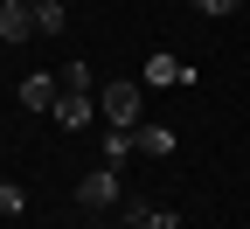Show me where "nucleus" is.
<instances>
[{
  "mask_svg": "<svg viewBox=\"0 0 250 229\" xmlns=\"http://www.w3.org/2000/svg\"><path fill=\"white\" fill-rule=\"evenodd\" d=\"M98 111H104V125L132 132V125H139V111H146V83H139V77H118V83H104V90H98Z\"/></svg>",
  "mask_w": 250,
  "mask_h": 229,
  "instance_id": "1",
  "label": "nucleus"
},
{
  "mask_svg": "<svg viewBox=\"0 0 250 229\" xmlns=\"http://www.w3.org/2000/svg\"><path fill=\"white\" fill-rule=\"evenodd\" d=\"M77 202H83V208H111V202H118V167H90V174L77 181Z\"/></svg>",
  "mask_w": 250,
  "mask_h": 229,
  "instance_id": "2",
  "label": "nucleus"
},
{
  "mask_svg": "<svg viewBox=\"0 0 250 229\" xmlns=\"http://www.w3.org/2000/svg\"><path fill=\"white\" fill-rule=\"evenodd\" d=\"M139 83H153V90H188V83H195V70L174 62V56H153L146 70H139Z\"/></svg>",
  "mask_w": 250,
  "mask_h": 229,
  "instance_id": "3",
  "label": "nucleus"
},
{
  "mask_svg": "<svg viewBox=\"0 0 250 229\" xmlns=\"http://www.w3.org/2000/svg\"><path fill=\"white\" fill-rule=\"evenodd\" d=\"M21 104H28V111H42V118H56V104H62V77H49V70H42V77H28V83H21Z\"/></svg>",
  "mask_w": 250,
  "mask_h": 229,
  "instance_id": "4",
  "label": "nucleus"
},
{
  "mask_svg": "<svg viewBox=\"0 0 250 229\" xmlns=\"http://www.w3.org/2000/svg\"><path fill=\"white\" fill-rule=\"evenodd\" d=\"M90 118H98V97H90V90H62V104H56V125H62V132H83Z\"/></svg>",
  "mask_w": 250,
  "mask_h": 229,
  "instance_id": "5",
  "label": "nucleus"
},
{
  "mask_svg": "<svg viewBox=\"0 0 250 229\" xmlns=\"http://www.w3.org/2000/svg\"><path fill=\"white\" fill-rule=\"evenodd\" d=\"M118 215L132 222V229H181L174 208H153V202H118Z\"/></svg>",
  "mask_w": 250,
  "mask_h": 229,
  "instance_id": "6",
  "label": "nucleus"
},
{
  "mask_svg": "<svg viewBox=\"0 0 250 229\" xmlns=\"http://www.w3.org/2000/svg\"><path fill=\"white\" fill-rule=\"evenodd\" d=\"M28 35H35V7L0 0V42H28Z\"/></svg>",
  "mask_w": 250,
  "mask_h": 229,
  "instance_id": "7",
  "label": "nucleus"
},
{
  "mask_svg": "<svg viewBox=\"0 0 250 229\" xmlns=\"http://www.w3.org/2000/svg\"><path fill=\"white\" fill-rule=\"evenodd\" d=\"M132 146L153 153V160H167V153H174V132H167V125H132Z\"/></svg>",
  "mask_w": 250,
  "mask_h": 229,
  "instance_id": "8",
  "label": "nucleus"
},
{
  "mask_svg": "<svg viewBox=\"0 0 250 229\" xmlns=\"http://www.w3.org/2000/svg\"><path fill=\"white\" fill-rule=\"evenodd\" d=\"M139 146H132V132H118V125H104V167H125Z\"/></svg>",
  "mask_w": 250,
  "mask_h": 229,
  "instance_id": "9",
  "label": "nucleus"
},
{
  "mask_svg": "<svg viewBox=\"0 0 250 229\" xmlns=\"http://www.w3.org/2000/svg\"><path fill=\"white\" fill-rule=\"evenodd\" d=\"M35 28H42V35H62V28H70V7H62V0H49V7H35Z\"/></svg>",
  "mask_w": 250,
  "mask_h": 229,
  "instance_id": "10",
  "label": "nucleus"
},
{
  "mask_svg": "<svg viewBox=\"0 0 250 229\" xmlns=\"http://www.w3.org/2000/svg\"><path fill=\"white\" fill-rule=\"evenodd\" d=\"M21 208H28V194H21L14 181H0V215H21Z\"/></svg>",
  "mask_w": 250,
  "mask_h": 229,
  "instance_id": "11",
  "label": "nucleus"
},
{
  "mask_svg": "<svg viewBox=\"0 0 250 229\" xmlns=\"http://www.w3.org/2000/svg\"><path fill=\"white\" fill-rule=\"evenodd\" d=\"M62 90H90V62H62Z\"/></svg>",
  "mask_w": 250,
  "mask_h": 229,
  "instance_id": "12",
  "label": "nucleus"
},
{
  "mask_svg": "<svg viewBox=\"0 0 250 229\" xmlns=\"http://www.w3.org/2000/svg\"><path fill=\"white\" fill-rule=\"evenodd\" d=\"M195 7H202V14H236L243 0H195Z\"/></svg>",
  "mask_w": 250,
  "mask_h": 229,
  "instance_id": "13",
  "label": "nucleus"
},
{
  "mask_svg": "<svg viewBox=\"0 0 250 229\" xmlns=\"http://www.w3.org/2000/svg\"><path fill=\"white\" fill-rule=\"evenodd\" d=\"M21 7H49V0H21Z\"/></svg>",
  "mask_w": 250,
  "mask_h": 229,
  "instance_id": "14",
  "label": "nucleus"
},
{
  "mask_svg": "<svg viewBox=\"0 0 250 229\" xmlns=\"http://www.w3.org/2000/svg\"><path fill=\"white\" fill-rule=\"evenodd\" d=\"M125 229H132V222H125Z\"/></svg>",
  "mask_w": 250,
  "mask_h": 229,
  "instance_id": "15",
  "label": "nucleus"
}]
</instances>
